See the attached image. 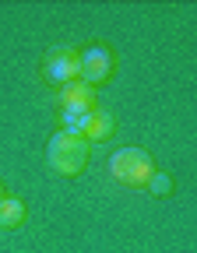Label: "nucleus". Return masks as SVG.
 I'll list each match as a JSON object with an SVG mask.
<instances>
[{"instance_id": "3", "label": "nucleus", "mask_w": 197, "mask_h": 253, "mask_svg": "<svg viewBox=\"0 0 197 253\" xmlns=\"http://www.w3.org/2000/svg\"><path fill=\"white\" fill-rule=\"evenodd\" d=\"M63 126L71 134H81L88 144L92 141H109L116 134V120L102 109H88V113H63Z\"/></svg>"}, {"instance_id": "2", "label": "nucleus", "mask_w": 197, "mask_h": 253, "mask_svg": "<svg viewBox=\"0 0 197 253\" xmlns=\"http://www.w3.org/2000/svg\"><path fill=\"white\" fill-rule=\"evenodd\" d=\"M109 172H113L116 183L138 190V186H145V183L151 179L155 162H151V155H148L145 148H120V151H113V158H109Z\"/></svg>"}, {"instance_id": "8", "label": "nucleus", "mask_w": 197, "mask_h": 253, "mask_svg": "<svg viewBox=\"0 0 197 253\" xmlns=\"http://www.w3.org/2000/svg\"><path fill=\"white\" fill-rule=\"evenodd\" d=\"M151 194H158V197H166V194H173V176H162V172H151V179L145 183Z\"/></svg>"}, {"instance_id": "9", "label": "nucleus", "mask_w": 197, "mask_h": 253, "mask_svg": "<svg viewBox=\"0 0 197 253\" xmlns=\"http://www.w3.org/2000/svg\"><path fill=\"white\" fill-rule=\"evenodd\" d=\"M0 197H4V190H0Z\"/></svg>"}, {"instance_id": "6", "label": "nucleus", "mask_w": 197, "mask_h": 253, "mask_svg": "<svg viewBox=\"0 0 197 253\" xmlns=\"http://www.w3.org/2000/svg\"><path fill=\"white\" fill-rule=\"evenodd\" d=\"M60 109L63 113H88L95 109V88H88L85 81H71L60 88Z\"/></svg>"}, {"instance_id": "1", "label": "nucleus", "mask_w": 197, "mask_h": 253, "mask_svg": "<svg viewBox=\"0 0 197 253\" xmlns=\"http://www.w3.org/2000/svg\"><path fill=\"white\" fill-rule=\"evenodd\" d=\"M88 141L81 134H71V130H60L49 137L46 144V162L56 176H78L85 166H88Z\"/></svg>"}, {"instance_id": "5", "label": "nucleus", "mask_w": 197, "mask_h": 253, "mask_svg": "<svg viewBox=\"0 0 197 253\" xmlns=\"http://www.w3.org/2000/svg\"><path fill=\"white\" fill-rule=\"evenodd\" d=\"M46 78L60 88L78 81V49L74 46H53L46 53Z\"/></svg>"}, {"instance_id": "7", "label": "nucleus", "mask_w": 197, "mask_h": 253, "mask_svg": "<svg viewBox=\"0 0 197 253\" xmlns=\"http://www.w3.org/2000/svg\"><path fill=\"white\" fill-rule=\"evenodd\" d=\"M25 204L18 197H0V229H18L25 221Z\"/></svg>"}, {"instance_id": "4", "label": "nucleus", "mask_w": 197, "mask_h": 253, "mask_svg": "<svg viewBox=\"0 0 197 253\" xmlns=\"http://www.w3.org/2000/svg\"><path fill=\"white\" fill-rule=\"evenodd\" d=\"M116 71V56L106 46H88L85 53H78V81H85L88 88L109 81Z\"/></svg>"}]
</instances>
